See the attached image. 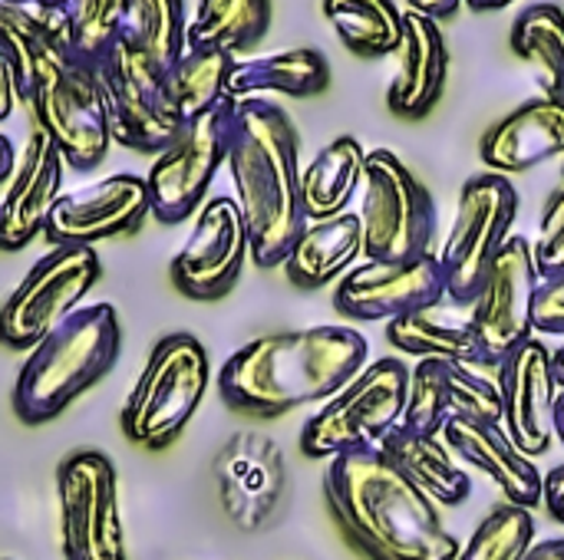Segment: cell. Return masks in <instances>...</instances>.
<instances>
[{
    "instance_id": "obj_2",
    "label": "cell",
    "mask_w": 564,
    "mask_h": 560,
    "mask_svg": "<svg viewBox=\"0 0 564 560\" xmlns=\"http://www.w3.org/2000/svg\"><path fill=\"white\" fill-rule=\"evenodd\" d=\"M225 165L235 182L254 267H281L307 228L301 205V135L294 119L271 99L235 102Z\"/></svg>"
},
{
    "instance_id": "obj_24",
    "label": "cell",
    "mask_w": 564,
    "mask_h": 560,
    "mask_svg": "<svg viewBox=\"0 0 564 560\" xmlns=\"http://www.w3.org/2000/svg\"><path fill=\"white\" fill-rule=\"evenodd\" d=\"M221 472V495L228 515L241 528L264 525L284 492V459L278 442L264 436H238L218 465Z\"/></svg>"
},
{
    "instance_id": "obj_38",
    "label": "cell",
    "mask_w": 564,
    "mask_h": 560,
    "mask_svg": "<svg viewBox=\"0 0 564 560\" xmlns=\"http://www.w3.org/2000/svg\"><path fill=\"white\" fill-rule=\"evenodd\" d=\"M532 257L542 281L564 274V185L549 198L542 211L539 238L532 241Z\"/></svg>"
},
{
    "instance_id": "obj_31",
    "label": "cell",
    "mask_w": 564,
    "mask_h": 560,
    "mask_svg": "<svg viewBox=\"0 0 564 560\" xmlns=\"http://www.w3.org/2000/svg\"><path fill=\"white\" fill-rule=\"evenodd\" d=\"M271 30V0H198L185 50H215L241 59Z\"/></svg>"
},
{
    "instance_id": "obj_40",
    "label": "cell",
    "mask_w": 564,
    "mask_h": 560,
    "mask_svg": "<svg viewBox=\"0 0 564 560\" xmlns=\"http://www.w3.org/2000/svg\"><path fill=\"white\" fill-rule=\"evenodd\" d=\"M542 505L549 508V515L564 528V465L552 469L545 475V488H542Z\"/></svg>"
},
{
    "instance_id": "obj_29",
    "label": "cell",
    "mask_w": 564,
    "mask_h": 560,
    "mask_svg": "<svg viewBox=\"0 0 564 560\" xmlns=\"http://www.w3.org/2000/svg\"><path fill=\"white\" fill-rule=\"evenodd\" d=\"M380 452L436 505L459 508L473 492L469 472L449 452L443 436H423V432H410L400 426Z\"/></svg>"
},
{
    "instance_id": "obj_8",
    "label": "cell",
    "mask_w": 564,
    "mask_h": 560,
    "mask_svg": "<svg viewBox=\"0 0 564 560\" xmlns=\"http://www.w3.org/2000/svg\"><path fill=\"white\" fill-rule=\"evenodd\" d=\"M364 257L383 264H410L433 254L436 201L430 188L390 149L367 152L364 168Z\"/></svg>"
},
{
    "instance_id": "obj_48",
    "label": "cell",
    "mask_w": 564,
    "mask_h": 560,
    "mask_svg": "<svg viewBox=\"0 0 564 560\" xmlns=\"http://www.w3.org/2000/svg\"><path fill=\"white\" fill-rule=\"evenodd\" d=\"M40 3H50V7H59V10H66V7H69V0H40Z\"/></svg>"
},
{
    "instance_id": "obj_33",
    "label": "cell",
    "mask_w": 564,
    "mask_h": 560,
    "mask_svg": "<svg viewBox=\"0 0 564 560\" xmlns=\"http://www.w3.org/2000/svg\"><path fill=\"white\" fill-rule=\"evenodd\" d=\"M235 56L215 50H185L169 66V99L182 119V125L208 116L228 99V76L235 69Z\"/></svg>"
},
{
    "instance_id": "obj_10",
    "label": "cell",
    "mask_w": 564,
    "mask_h": 560,
    "mask_svg": "<svg viewBox=\"0 0 564 560\" xmlns=\"http://www.w3.org/2000/svg\"><path fill=\"white\" fill-rule=\"evenodd\" d=\"M516 218H519V191L509 175L482 172L463 185L456 218L440 254L449 304L456 307L476 304L499 251L509 241Z\"/></svg>"
},
{
    "instance_id": "obj_26",
    "label": "cell",
    "mask_w": 564,
    "mask_h": 560,
    "mask_svg": "<svg viewBox=\"0 0 564 560\" xmlns=\"http://www.w3.org/2000/svg\"><path fill=\"white\" fill-rule=\"evenodd\" d=\"M387 340L416 360H453V363L489 370L482 360V347H479L473 317L463 314V307H456L449 300H440V304L413 310L400 320H390Z\"/></svg>"
},
{
    "instance_id": "obj_4",
    "label": "cell",
    "mask_w": 564,
    "mask_h": 560,
    "mask_svg": "<svg viewBox=\"0 0 564 560\" xmlns=\"http://www.w3.org/2000/svg\"><path fill=\"white\" fill-rule=\"evenodd\" d=\"M122 323L112 304H89L43 337L13 383V413L23 426L56 419L76 396L96 386L116 363Z\"/></svg>"
},
{
    "instance_id": "obj_34",
    "label": "cell",
    "mask_w": 564,
    "mask_h": 560,
    "mask_svg": "<svg viewBox=\"0 0 564 560\" xmlns=\"http://www.w3.org/2000/svg\"><path fill=\"white\" fill-rule=\"evenodd\" d=\"M324 17L354 56H387L400 50L403 10L393 0H324Z\"/></svg>"
},
{
    "instance_id": "obj_44",
    "label": "cell",
    "mask_w": 564,
    "mask_h": 560,
    "mask_svg": "<svg viewBox=\"0 0 564 560\" xmlns=\"http://www.w3.org/2000/svg\"><path fill=\"white\" fill-rule=\"evenodd\" d=\"M13 168H17V149H13V142L0 132V182H7V178L13 175Z\"/></svg>"
},
{
    "instance_id": "obj_42",
    "label": "cell",
    "mask_w": 564,
    "mask_h": 560,
    "mask_svg": "<svg viewBox=\"0 0 564 560\" xmlns=\"http://www.w3.org/2000/svg\"><path fill=\"white\" fill-rule=\"evenodd\" d=\"M406 3H410L413 10L433 17V20H443V17H453V13L459 10L463 0H406Z\"/></svg>"
},
{
    "instance_id": "obj_16",
    "label": "cell",
    "mask_w": 564,
    "mask_h": 560,
    "mask_svg": "<svg viewBox=\"0 0 564 560\" xmlns=\"http://www.w3.org/2000/svg\"><path fill=\"white\" fill-rule=\"evenodd\" d=\"M489 373L492 370L453 360H420L410 370V396L400 426L423 436H443L449 419L502 426V399Z\"/></svg>"
},
{
    "instance_id": "obj_19",
    "label": "cell",
    "mask_w": 564,
    "mask_h": 560,
    "mask_svg": "<svg viewBox=\"0 0 564 560\" xmlns=\"http://www.w3.org/2000/svg\"><path fill=\"white\" fill-rule=\"evenodd\" d=\"M145 215H152L145 178L119 172L79 191L59 195V201L50 211L43 238L53 248H96V241L135 231L145 221Z\"/></svg>"
},
{
    "instance_id": "obj_32",
    "label": "cell",
    "mask_w": 564,
    "mask_h": 560,
    "mask_svg": "<svg viewBox=\"0 0 564 560\" xmlns=\"http://www.w3.org/2000/svg\"><path fill=\"white\" fill-rule=\"evenodd\" d=\"M512 50L535 66L542 96L564 109V10L555 3H532L509 33Z\"/></svg>"
},
{
    "instance_id": "obj_22",
    "label": "cell",
    "mask_w": 564,
    "mask_h": 560,
    "mask_svg": "<svg viewBox=\"0 0 564 560\" xmlns=\"http://www.w3.org/2000/svg\"><path fill=\"white\" fill-rule=\"evenodd\" d=\"M443 442L459 462L482 472L506 495L509 505H519L529 512L542 505L545 475L529 455L516 449V442L506 436L502 426L479 422V419H449L443 426Z\"/></svg>"
},
{
    "instance_id": "obj_23",
    "label": "cell",
    "mask_w": 564,
    "mask_h": 560,
    "mask_svg": "<svg viewBox=\"0 0 564 560\" xmlns=\"http://www.w3.org/2000/svg\"><path fill=\"white\" fill-rule=\"evenodd\" d=\"M479 155L489 172L519 175L564 155V109L535 96L499 119L479 142Z\"/></svg>"
},
{
    "instance_id": "obj_45",
    "label": "cell",
    "mask_w": 564,
    "mask_h": 560,
    "mask_svg": "<svg viewBox=\"0 0 564 560\" xmlns=\"http://www.w3.org/2000/svg\"><path fill=\"white\" fill-rule=\"evenodd\" d=\"M469 10H476V13H492V10H506V7H512L516 0H463Z\"/></svg>"
},
{
    "instance_id": "obj_14",
    "label": "cell",
    "mask_w": 564,
    "mask_h": 560,
    "mask_svg": "<svg viewBox=\"0 0 564 560\" xmlns=\"http://www.w3.org/2000/svg\"><path fill=\"white\" fill-rule=\"evenodd\" d=\"M539 271L532 257L529 238H509L499 251L476 304L469 307L482 360L489 370H496L512 350H519L525 340L535 337L532 327V304L539 290Z\"/></svg>"
},
{
    "instance_id": "obj_27",
    "label": "cell",
    "mask_w": 564,
    "mask_h": 560,
    "mask_svg": "<svg viewBox=\"0 0 564 560\" xmlns=\"http://www.w3.org/2000/svg\"><path fill=\"white\" fill-rule=\"evenodd\" d=\"M360 254H364L360 215L344 211L324 221H307V228L301 231L281 267L294 287L317 290L327 287L330 281H340L357 264Z\"/></svg>"
},
{
    "instance_id": "obj_7",
    "label": "cell",
    "mask_w": 564,
    "mask_h": 560,
    "mask_svg": "<svg viewBox=\"0 0 564 560\" xmlns=\"http://www.w3.org/2000/svg\"><path fill=\"white\" fill-rule=\"evenodd\" d=\"M410 396V370L403 360L383 356L364 366L337 396H330L301 429L307 459H337L380 452L400 429Z\"/></svg>"
},
{
    "instance_id": "obj_41",
    "label": "cell",
    "mask_w": 564,
    "mask_h": 560,
    "mask_svg": "<svg viewBox=\"0 0 564 560\" xmlns=\"http://www.w3.org/2000/svg\"><path fill=\"white\" fill-rule=\"evenodd\" d=\"M17 79H13V69H10V63L0 56V122L13 112V106H17Z\"/></svg>"
},
{
    "instance_id": "obj_13",
    "label": "cell",
    "mask_w": 564,
    "mask_h": 560,
    "mask_svg": "<svg viewBox=\"0 0 564 560\" xmlns=\"http://www.w3.org/2000/svg\"><path fill=\"white\" fill-rule=\"evenodd\" d=\"M235 99H225L208 116L188 122L152 162L145 175L149 208L162 224H182L192 218L228 162V132H231Z\"/></svg>"
},
{
    "instance_id": "obj_21",
    "label": "cell",
    "mask_w": 564,
    "mask_h": 560,
    "mask_svg": "<svg viewBox=\"0 0 564 560\" xmlns=\"http://www.w3.org/2000/svg\"><path fill=\"white\" fill-rule=\"evenodd\" d=\"M400 66L387 89V106L397 119L416 122L426 119L446 86L449 73V46L440 20L406 7L403 10V40H400Z\"/></svg>"
},
{
    "instance_id": "obj_9",
    "label": "cell",
    "mask_w": 564,
    "mask_h": 560,
    "mask_svg": "<svg viewBox=\"0 0 564 560\" xmlns=\"http://www.w3.org/2000/svg\"><path fill=\"white\" fill-rule=\"evenodd\" d=\"M112 142L159 155L185 125L169 99V66L149 56L135 40L116 33L102 59L96 63Z\"/></svg>"
},
{
    "instance_id": "obj_39",
    "label": "cell",
    "mask_w": 564,
    "mask_h": 560,
    "mask_svg": "<svg viewBox=\"0 0 564 560\" xmlns=\"http://www.w3.org/2000/svg\"><path fill=\"white\" fill-rule=\"evenodd\" d=\"M532 327L535 333L564 337V274L539 281L535 304H532Z\"/></svg>"
},
{
    "instance_id": "obj_36",
    "label": "cell",
    "mask_w": 564,
    "mask_h": 560,
    "mask_svg": "<svg viewBox=\"0 0 564 560\" xmlns=\"http://www.w3.org/2000/svg\"><path fill=\"white\" fill-rule=\"evenodd\" d=\"M535 548V518L529 508L499 505L486 515V521L473 531L469 545L459 551V560H525Z\"/></svg>"
},
{
    "instance_id": "obj_37",
    "label": "cell",
    "mask_w": 564,
    "mask_h": 560,
    "mask_svg": "<svg viewBox=\"0 0 564 560\" xmlns=\"http://www.w3.org/2000/svg\"><path fill=\"white\" fill-rule=\"evenodd\" d=\"M126 0H69V43L73 53L86 63H99L109 43L122 26Z\"/></svg>"
},
{
    "instance_id": "obj_28",
    "label": "cell",
    "mask_w": 564,
    "mask_h": 560,
    "mask_svg": "<svg viewBox=\"0 0 564 560\" xmlns=\"http://www.w3.org/2000/svg\"><path fill=\"white\" fill-rule=\"evenodd\" d=\"M56 50H73L66 10L40 0H0V56L13 69L17 96H23L33 66Z\"/></svg>"
},
{
    "instance_id": "obj_12",
    "label": "cell",
    "mask_w": 564,
    "mask_h": 560,
    "mask_svg": "<svg viewBox=\"0 0 564 560\" xmlns=\"http://www.w3.org/2000/svg\"><path fill=\"white\" fill-rule=\"evenodd\" d=\"M59 541L66 560H126L119 521V485L112 462L83 449L59 462Z\"/></svg>"
},
{
    "instance_id": "obj_35",
    "label": "cell",
    "mask_w": 564,
    "mask_h": 560,
    "mask_svg": "<svg viewBox=\"0 0 564 560\" xmlns=\"http://www.w3.org/2000/svg\"><path fill=\"white\" fill-rule=\"evenodd\" d=\"M119 33L135 40L159 63L172 66L185 53V0H126Z\"/></svg>"
},
{
    "instance_id": "obj_3",
    "label": "cell",
    "mask_w": 564,
    "mask_h": 560,
    "mask_svg": "<svg viewBox=\"0 0 564 560\" xmlns=\"http://www.w3.org/2000/svg\"><path fill=\"white\" fill-rule=\"evenodd\" d=\"M324 498L344 538L370 560H459L436 502L423 495L383 452L337 455L324 475Z\"/></svg>"
},
{
    "instance_id": "obj_46",
    "label": "cell",
    "mask_w": 564,
    "mask_h": 560,
    "mask_svg": "<svg viewBox=\"0 0 564 560\" xmlns=\"http://www.w3.org/2000/svg\"><path fill=\"white\" fill-rule=\"evenodd\" d=\"M552 370H555L558 389H564V347H558V350L552 353Z\"/></svg>"
},
{
    "instance_id": "obj_15",
    "label": "cell",
    "mask_w": 564,
    "mask_h": 560,
    "mask_svg": "<svg viewBox=\"0 0 564 560\" xmlns=\"http://www.w3.org/2000/svg\"><path fill=\"white\" fill-rule=\"evenodd\" d=\"M251 257L248 228L235 198L218 195L198 208L185 248L172 261V284L188 300H221Z\"/></svg>"
},
{
    "instance_id": "obj_20",
    "label": "cell",
    "mask_w": 564,
    "mask_h": 560,
    "mask_svg": "<svg viewBox=\"0 0 564 560\" xmlns=\"http://www.w3.org/2000/svg\"><path fill=\"white\" fill-rule=\"evenodd\" d=\"M63 168L66 162L59 149L36 129L23 145L10 188L0 201V251H23L46 231L50 211L63 195Z\"/></svg>"
},
{
    "instance_id": "obj_43",
    "label": "cell",
    "mask_w": 564,
    "mask_h": 560,
    "mask_svg": "<svg viewBox=\"0 0 564 560\" xmlns=\"http://www.w3.org/2000/svg\"><path fill=\"white\" fill-rule=\"evenodd\" d=\"M525 560H564V538H552V541H539Z\"/></svg>"
},
{
    "instance_id": "obj_11",
    "label": "cell",
    "mask_w": 564,
    "mask_h": 560,
    "mask_svg": "<svg viewBox=\"0 0 564 560\" xmlns=\"http://www.w3.org/2000/svg\"><path fill=\"white\" fill-rule=\"evenodd\" d=\"M102 277V261L96 248L69 244L50 248L17 284V290L0 307V343L10 350H33L50 337L79 300Z\"/></svg>"
},
{
    "instance_id": "obj_30",
    "label": "cell",
    "mask_w": 564,
    "mask_h": 560,
    "mask_svg": "<svg viewBox=\"0 0 564 560\" xmlns=\"http://www.w3.org/2000/svg\"><path fill=\"white\" fill-rule=\"evenodd\" d=\"M367 149L354 135H337L327 142L301 172V205L307 221H324L344 215L354 191L364 185Z\"/></svg>"
},
{
    "instance_id": "obj_47",
    "label": "cell",
    "mask_w": 564,
    "mask_h": 560,
    "mask_svg": "<svg viewBox=\"0 0 564 560\" xmlns=\"http://www.w3.org/2000/svg\"><path fill=\"white\" fill-rule=\"evenodd\" d=\"M555 436L564 442V389L558 396V406H555Z\"/></svg>"
},
{
    "instance_id": "obj_5",
    "label": "cell",
    "mask_w": 564,
    "mask_h": 560,
    "mask_svg": "<svg viewBox=\"0 0 564 560\" xmlns=\"http://www.w3.org/2000/svg\"><path fill=\"white\" fill-rule=\"evenodd\" d=\"M20 102L30 106L36 129L59 149L69 168L93 172L106 158L112 145V125L99 73L73 50L43 56L33 66Z\"/></svg>"
},
{
    "instance_id": "obj_25",
    "label": "cell",
    "mask_w": 564,
    "mask_h": 560,
    "mask_svg": "<svg viewBox=\"0 0 564 560\" xmlns=\"http://www.w3.org/2000/svg\"><path fill=\"white\" fill-rule=\"evenodd\" d=\"M330 86V63L314 46H294L268 56H245L235 63L228 76V99H264V96H291L311 99Z\"/></svg>"
},
{
    "instance_id": "obj_1",
    "label": "cell",
    "mask_w": 564,
    "mask_h": 560,
    "mask_svg": "<svg viewBox=\"0 0 564 560\" xmlns=\"http://www.w3.org/2000/svg\"><path fill=\"white\" fill-rule=\"evenodd\" d=\"M367 366V340L354 327H304L268 333L228 356L218 393L228 409L278 419L291 409L327 403Z\"/></svg>"
},
{
    "instance_id": "obj_18",
    "label": "cell",
    "mask_w": 564,
    "mask_h": 560,
    "mask_svg": "<svg viewBox=\"0 0 564 560\" xmlns=\"http://www.w3.org/2000/svg\"><path fill=\"white\" fill-rule=\"evenodd\" d=\"M446 300L440 257L410 264L364 261L354 264L334 290V307L347 320H400L413 310Z\"/></svg>"
},
{
    "instance_id": "obj_17",
    "label": "cell",
    "mask_w": 564,
    "mask_h": 560,
    "mask_svg": "<svg viewBox=\"0 0 564 560\" xmlns=\"http://www.w3.org/2000/svg\"><path fill=\"white\" fill-rule=\"evenodd\" d=\"M496 386L506 436L522 455H545L555 439V406L562 396L552 370V350L539 337L525 340L496 366Z\"/></svg>"
},
{
    "instance_id": "obj_6",
    "label": "cell",
    "mask_w": 564,
    "mask_h": 560,
    "mask_svg": "<svg viewBox=\"0 0 564 560\" xmlns=\"http://www.w3.org/2000/svg\"><path fill=\"white\" fill-rule=\"evenodd\" d=\"M208 350L192 333H169L162 337L145 370L139 373L132 393L122 403L119 426L122 436L149 452L169 449L185 426L192 422L195 409L205 399L208 389Z\"/></svg>"
}]
</instances>
